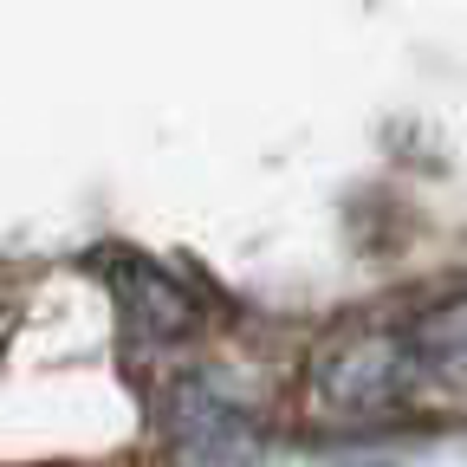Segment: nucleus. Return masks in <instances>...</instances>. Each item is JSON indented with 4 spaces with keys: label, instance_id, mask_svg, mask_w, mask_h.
Returning a JSON list of instances; mask_svg holds the SVG:
<instances>
[{
    "label": "nucleus",
    "instance_id": "nucleus-1",
    "mask_svg": "<svg viewBox=\"0 0 467 467\" xmlns=\"http://www.w3.org/2000/svg\"><path fill=\"white\" fill-rule=\"evenodd\" d=\"M416 396H422V370H416V350H409L402 325H383V318L337 325L306 358V402L325 422L370 429V422L416 409Z\"/></svg>",
    "mask_w": 467,
    "mask_h": 467
},
{
    "label": "nucleus",
    "instance_id": "nucleus-2",
    "mask_svg": "<svg viewBox=\"0 0 467 467\" xmlns=\"http://www.w3.org/2000/svg\"><path fill=\"white\" fill-rule=\"evenodd\" d=\"M162 422H169V441L182 454H241V448H260V416L234 389H221L214 377L169 383Z\"/></svg>",
    "mask_w": 467,
    "mask_h": 467
},
{
    "label": "nucleus",
    "instance_id": "nucleus-3",
    "mask_svg": "<svg viewBox=\"0 0 467 467\" xmlns=\"http://www.w3.org/2000/svg\"><path fill=\"white\" fill-rule=\"evenodd\" d=\"M402 331H409V350H416L422 389H441V396L467 402V285L429 299L422 312H409Z\"/></svg>",
    "mask_w": 467,
    "mask_h": 467
},
{
    "label": "nucleus",
    "instance_id": "nucleus-4",
    "mask_svg": "<svg viewBox=\"0 0 467 467\" xmlns=\"http://www.w3.org/2000/svg\"><path fill=\"white\" fill-rule=\"evenodd\" d=\"M117 299H124V318L150 344H175V337H189L202 325V306L162 266H150V260H124V266H117Z\"/></svg>",
    "mask_w": 467,
    "mask_h": 467
},
{
    "label": "nucleus",
    "instance_id": "nucleus-5",
    "mask_svg": "<svg viewBox=\"0 0 467 467\" xmlns=\"http://www.w3.org/2000/svg\"><path fill=\"white\" fill-rule=\"evenodd\" d=\"M0 337H7V325H0Z\"/></svg>",
    "mask_w": 467,
    "mask_h": 467
}]
</instances>
